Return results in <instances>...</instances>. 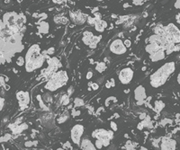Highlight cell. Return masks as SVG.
<instances>
[{
  "mask_svg": "<svg viewBox=\"0 0 180 150\" xmlns=\"http://www.w3.org/2000/svg\"><path fill=\"white\" fill-rule=\"evenodd\" d=\"M9 2H10V0H5V3H7V4H8Z\"/></svg>",
  "mask_w": 180,
  "mask_h": 150,
  "instance_id": "bcb514c9",
  "label": "cell"
},
{
  "mask_svg": "<svg viewBox=\"0 0 180 150\" xmlns=\"http://www.w3.org/2000/svg\"><path fill=\"white\" fill-rule=\"evenodd\" d=\"M81 148H82V150H96V148L93 145V143L88 139H84L81 141Z\"/></svg>",
  "mask_w": 180,
  "mask_h": 150,
  "instance_id": "9a60e30c",
  "label": "cell"
},
{
  "mask_svg": "<svg viewBox=\"0 0 180 150\" xmlns=\"http://www.w3.org/2000/svg\"><path fill=\"white\" fill-rule=\"evenodd\" d=\"M84 133V127L81 124L75 125L71 130V139L76 145H79L81 140V136Z\"/></svg>",
  "mask_w": 180,
  "mask_h": 150,
  "instance_id": "52a82bcc",
  "label": "cell"
},
{
  "mask_svg": "<svg viewBox=\"0 0 180 150\" xmlns=\"http://www.w3.org/2000/svg\"><path fill=\"white\" fill-rule=\"evenodd\" d=\"M69 16H70V20L74 24L81 25H83V24H85L87 21L88 16H86L85 14H81L80 12H71L69 14Z\"/></svg>",
  "mask_w": 180,
  "mask_h": 150,
  "instance_id": "9c48e42d",
  "label": "cell"
},
{
  "mask_svg": "<svg viewBox=\"0 0 180 150\" xmlns=\"http://www.w3.org/2000/svg\"><path fill=\"white\" fill-rule=\"evenodd\" d=\"M80 111H76L75 109H73L72 110V115L73 116H78V115H80Z\"/></svg>",
  "mask_w": 180,
  "mask_h": 150,
  "instance_id": "d590c367",
  "label": "cell"
},
{
  "mask_svg": "<svg viewBox=\"0 0 180 150\" xmlns=\"http://www.w3.org/2000/svg\"><path fill=\"white\" fill-rule=\"evenodd\" d=\"M10 139H11V135H10V134H6L4 137H1V138H0V142L8 141Z\"/></svg>",
  "mask_w": 180,
  "mask_h": 150,
  "instance_id": "f1b7e54d",
  "label": "cell"
},
{
  "mask_svg": "<svg viewBox=\"0 0 180 150\" xmlns=\"http://www.w3.org/2000/svg\"><path fill=\"white\" fill-rule=\"evenodd\" d=\"M36 142H33V141H27L25 143V146L27 147V148H30V147H33L35 145Z\"/></svg>",
  "mask_w": 180,
  "mask_h": 150,
  "instance_id": "836d02e7",
  "label": "cell"
},
{
  "mask_svg": "<svg viewBox=\"0 0 180 150\" xmlns=\"http://www.w3.org/2000/svg\"><path fill=\"white\" fill-rule=\"evenodd\" d=\"M39 31L42 34H47L49 32V24L46 22H41L40 23V26H39Z\"/></svg>",
  "mask_w": 180,
  "mask_h": 150,
  "instance_id": "ffe728a7",
  "label": "cell"
},
{
  "mask_svg": "<svg viewBox=\"0 0 180 150\" xmlns=\"http://www.w3.org/2000/svg\"><path fill=\"white\" fill-rule=\"evenodd\" d=\"M105 87H106V88H111L112 85L111 83H110V81H107V82H106V84H105Z\"/></svg>",
  "mask_w": 180,
  "mask_h": 150,
  "instance_id": "7bdbcfd3",
  "label": "cell"
},
{
  "mask_svg": "<svg viewBox=\"0 0 180 150\" xmlns=\"http://www.w3.org/2000/svg\"><path fill=\"white\" fill-rule=\"evenodd\" d=\"M133 1V4L135 5V6H139V5H141L144 0H132Z\"/></svg>",
  "mask_w": 180,
  "mask_h": 150,
  "instance_id": "f35d334b",
  "label": "cell"
},
{
  "mask_svg": "<svg viewBox=\"0 0 180 150\" xmlns=\"http://www.w3.org/2000/svg\"><path fill=\"white\" fill-rule=\"evenodd\" d=\"M73 91H74V88H73V86H70L69 89H68V95H71L72 93H73Z\"/></svg>",
  "mask_w": 180,
  "mask_h": 150,
  "instance_id": "ab89813d",
  "label": "cell"
},
{
  "mask_svg": "<svg viewBox=\"0 0 180 150\" xmlns=\"http://www.w3.org/2000/svg\"><path fill=\"white\" fill-rule=\"evenodd\" d=\"M117 102V98L116 97H114V96H110V97H108L105 102H104V104H105V106L107 107V106H109L110 105V102Z\"/></svg>",
  "mask_w": 180,
  "mask_h": 150,
  "instance_id": "cb8c5ba5",
  "label": "cell"
},
{
  "mask_svg": "<svg viewBox=\"0 0 180 150\" xmlns=\"http://www.w3.org/2000/svg\"><path fill=\"white\" fill-rule=\"evenodd\" d=\"M123 44L125 45V47H126V48H130V47L132 46V42L127 39V40H125V41L123 42Z\"/></svg>",
  "mask_w": 180,
  "mask_h": 150,
  "instance_id": "d6a6232c",
  "label": "cell"
},
{
  "mask_svg": "<svg viewBox=\"0 0 180 150\" xmlns=\"http://www.w3.org/2000/svg\"><path fill=\"white\" fill-rule=\"evenodd\" d=\"M16 64H17L19 67H22L25 64V58L24 57H18L16 59Z\"/></svg>",
  "mask_w": 180,
  "mask_h": 150,
  "instance_id": "484cf974",
  "label": "cell"
},
{
  "mask_svg": "<svg viewBox=\"0 0 180 150\" xmlns=\"http://www.w3.org/2000/svg\"><path fill=\"white\" fill-rule=\"evenodd\" d=\"M106 69V65L104 62H99L96 64L95 66V70L98 72V73H103L104 71Z\"/></svg>",
  "mask_w": 180,
  "mask_h": 150,
  "instance_id": "44dd1931",
  "label": "cell"
},
{
  "mask_svg": "<svg viewBox=\"0 0 180 150\" xmlns=\"http://www.w3.org/2000/svg\"><path fill=\"white\" fill-rule=\"evenodd\" d=\"M133 70L131 67H124L122 68L119 73V80L122 84H128L133 78Z\"/></svg>",
  "mask_w": 180,
  "mask_h": 150,
  "instance_id": "5b68a950",
  "label": "cell"
},
{
  "mask_svg": "<svg viewBox=\"0 0 180 150\" xmlns=\"http://www.w3.org/2000/svg\"><path fill=\"white\" fill-rule=\"evenodd\" d=\"M68 80H69V76L66 71H63V70L57 71L49 78L48 82L44 87L50 92H54V91H57L60 87H62L68 82Z\"/></svg>",
  "mask_w": 180,
  "mask_h": 150,
  "instance_id": "3957f363",
  "label": "cell"
},
{
  "mask_svg": "<svg viewBox=\"0 0 180 150\" xmlns=\"http://www.w3.org/2000/svg\"><path fill=\"white\" fill-rule=\"evenodd\" d=\"M54 51H55V50H54V48H50L49 50H47L45 52L47 53V55H52L53 53H54Z\"/></svg>",
  "mask_w": 180,
  "mask_h": 150,
  "instance_id": "e575fe53",
  "label": "cell"
},
{
  "mask_svg": "<svg viewBox=\"0 0 180 150\" xmlns=\"http://www.w3.org/2000/svg\"><path fill=\"white\" fill-rule=\"evenodd\" d=\"M68 118H69V115L63 114V115H61V116L60 117V119L58 120V122H59V123H63V122H65V121L68 120Z\"/></svg>",
  "mask_w": 180,
  "mask_h": 150,
  "instance_id": "83f0119b",
  "label": "cell"
},
{
  "mask_svg": "<svg viewBox=\"0 0 180 150\" xmlns=\"http://www.w3.org/2000/svg\"><path fill=\"white\" fill-rule=\"evenodd\" d=\"M64 1H66V0H52V2H54L55 4H62Z\"/></svg>",
  "mask_w": 180,
  "mask_h": 150,
  "instance_id": "60d3db41",
  "label": "cell"
},
{
  "mask_svg": "<svg viewBox=\"0 0 180 150\" xmlns=\"http://www.w3.org/2000/svg\"><path fill=\"white\" fill-rule=\"evenodd\" d=\"M165 57V52L164 50H159L158 52L154 53L153 55H150V59L152 61H159V60H161Z\"/></svg>",
  "mask_w": 180,
  "mask_h": 150,
  "instance_id": "e0dca14e",
  "label": "cell"
},
{
  "mask_svg": "<svg viewBox=\"0 0 180 150\" xmlns=\"http://www.w3.org/2000/svg\"><path fill=\"white\" fill-rule=\"evenodd\" d=\"M177 147V143L172 139L164 138L160 144V149L161 150H175Z\"/></svg>",
  "mask_w": 180,
  "mask_h": 150,
  "instance_id": "8fae6325",
  "label": "cell"
},
{
  "mask_svg": "<svg viewBox=\"0 0 180 150\" xmlns=\"http://www.w3.org/2000/svg\"><path fill=\"white\" fill-rule=\"evenodd\" d=\"M163 50V49L159 48V47H158L157 45H155L153 43H149V44L146 46V51H147L150 55H153L154 53L158 52L159 50Z\"/></svg>",
  "mask_w": 180,
  "mask_h": 150,
  "instance_id": "2e32d148",
  "label": "cell"
},
{
  "mask_svg": "<svg viewBox=\"0 0 180 150\" xmlns=\"http://www.w3.org/2000/svg\"><path fill=\"white\" fill-rule=\"evenodd\" d=\"M89 85L91 86V89H93V90H97L98 87H99V85L95 83H90L89 84Z\"/></svg>",
  "mask_w": 180,
  "mask_h": 150,
  "instance_id": "4dcf8cb0",
  "label": "cell"
},
{
  "mask_svg": "<svg viewBox=\"0 0 180 150\" xmlns=\"http://www.w3.org/2000/svg\"><path fill=\"white\" fill-rule=\"evenodd\" d=\"M176 69L174 62H168L160 67L150 77V83L152 87L158 88L167 82L168 77L171 75Z\"/></svg>",
  "mask_w": 180,
  "mask_h": 150,
  "instance_id": "7a4b0ae2",
  "label": "cell"
},
{
  "mask_svg": "<svg viewBox=\"0 0 180 150\" xmlns=\"http://www.w3.org/2000/svg\"><path fill=\"white\" fill-rule=\"evenodd\" d=\"M16 99L18 100L19 106L22 109L26 108L30 102V94L28 92L19 91L16 93Z\"/></svg>",
  "mask_w": 180,
  "mask_h": 150,
  "instance_id": "ba28073f",
  "label": "cell"
},
{
  "mask_svg": "<svg viewBox=\"0 0 180 150\" xmlns=\"http://www.w3.org/2000/svg\"><path fill=\"white\" fill-rule=\"evenodd\" d=\"M57 150H64V149H62V148H59V149H57Z\"/></svg>",
  "mask_w": 180,
  "mask_h": 150,
  "instance_id": "7dc6e473",
  "label": "cell"
},
{
  "mask_svg": "<svg viewBox=\"0 0 180 150\" xmlns=\"http://www.w3.org/2000/svg\"><path fill=\"white\" fill-rule=\"evenodd\" d=\"M107 22L104 21V20H98L95 22V29L99 32V33H103L104 31L107 28Z\"/></svg>",
  "mask_w": 180,
  "mask_h": 150,
  "instance_id": "5bb4252c",
  "label": "cell"
},
{
  "mask_svg": "<svg viewBox=\"0 0 180 150\" xmlns=\"http://www.w3.org/2000/svg\"><path fill=\"white\" fill-rule=\"evenodd\" d=\"M4 103H5V100H4L2 97H0V111H2V110H3Z\"/></svg>",
  "mask_w": 180,
  "mask_h": 150,
  "instance_id": "74e56055",
  "label": "cell"
},
{
  "mask_svg": "<svg viewBox=\"0 0 180 150\" xmlns=\"http://www.w3.org/2000/svg\"><path fill=\"white\" fill-rule=\"evenodd\" d=\"M145 118H146V114H145V113H142L141 115H140V119H141V120H144Z\"/></svg>",
  "mask_w": 180,
  "mask_h": 150,
  "instance_id": "ee69618b",
  "label": "cell"
},
{
  "mask_svg": "<svg viewBox=\"0 0 180 150\" xmlns=\"http://www.w3.org/2000/svg\"><path fill=\"white\" fill-rule=\"evenodd\" d=\"M92 77H93V73H92L91 71H88V72H87V74H86V78L87 79V80H89V79H91Z\"/></svg>",
  "mask_w": 180,
  "mask_h": 150,
  "instance_id": "8d00e7d4",
  "label": "cell"
},
{
  "mask_svg": "<svg viewBox=\"0 0 180 150\" xmlns=\"http://www.w3.org/2000/svg\"><path fill=\"white\" fill-rule=\"evenodd\" d=\"M43 102H52V97L50 93H47V94H44L43 96Z\"/></svg>",
  "mask_w": 180,
  "mask_h": 150,
  "instance_id": "4316f807",
  "label": "cell"
},
{
  "mask_svg": "<svg viewBox=\"0 0 180 150\" xmlns=\"http://www.w3.org/2000/svg\"><path fill=\"white\" fill-rule=\"evenodd\" d=\"M60 103L62 105H68L69 103V96L68 94H63L60 98Z\"/></svg>",
  "mask_w": 180,
  "mask_h": 150,
  "instance_id": "603a6c76",
  "label": "cell"
},
{
  "mask_svg": "<svg viewBox=\"0 0 180 150\" xmlns=\"http://www.w3.org/2000/svg\"><path fill=\"white\" fill-rule=\"evenodd\" d=\"M28 128V125L26 124V123H21V124H19L17 125L16 128H14L13 130H12V131H13V133L16 134V135H17V134H20L22 131H24L25 130H26Z\"/></svg>",
  "mask_w": 180,
  "mask_h": 150,
  "instance_id": "ac0fdd59",
  "label": "cell"
},
{
  "mask_svg": "<svg viewBox=\"0 0 180 150\" xmlns=\"http://www.w3.org/2000/svg\"><path fill=\"white\" fill-rule=\"evenodd\" d=\"M54 22L56 24H60V25H68L69 19L65 16H55L53 18Z\"/></svg>",
  "mask_w": 180,
  "mask_h": 150,
  "instance_id": "d6986e66",
  "label": "cell"
},
{
  "mask_svg": "<svg viewBox=\"0 0 180 150\" xmlns=\"http://www.w3.org/2000/svg\"><path fill=\"white\" fill-rule=\"evenodd\" d=\"M93 137L96 140H100L103 143V146L106 147L109 145L110 140L113 139V133L110 130H95L93 132Z\"/></svg>",
  "mask_w": 180,
  "mask_h": 150,
  "instance_id": "277c9868",
  "label": "cell"
},
{
  "mask_svg": "<svg viewBox=\"0 0 180 150\" xmlns=\"http://www.w3.org/2000/svg\"><path fill=\"white\" fill-rule=\"evenodd\" d=\"M94 37L95 35L91 32H89V31H86V32H84L83 33V38H82V41L83 42L86 44V45H90L92 42H93V40H94Z\"/></svg>",
  "mask_w": 180,
  "mask_h": 150,
  "instance_id": "4fadbf2b",
  "label": "cell"
},
{
  "mask_svg": "<svg viewBox=\"0 0 180 150\" xmlns=\"http://www.w3.org/2000/svg\"><path fill=\"white\" fill-rule=\"evenodd\" d=\"M110 81V83H111L112 87H114L115 86V82H114V79L113 78H112L111 80H109Z\"/></svg>",
  "mask_w": 180,
  "mask_h": 150,
  "instance_id": "b9f144b4",
  "label": "cell"
},
{
  "mask_svg": "<svg viewBox=\"0 0 180 150\" xmlns=\"http://www.w3.org/2000/svg\"><path fill=\"white\" fill-rule=\"evenodd\" d=\"M134 98L137 102H139V101H145V99L147 98V95H146L145 88L142 85H139L138 87L135 88V90H134Z\"/></svg>",
  "mask_w": 180,
  "mask_h": 150,
  "instance_id": "7c38bea8",
  "label": "cell"
},
{
  "mask_svg": "<svg viewBox=\"0 0 180 150\" xmlns=\"http://www.w3.org/2000/svg\"><path fill=\"white\" fill-rule=\"evenodd\" d=\"M110 126H111L112 130H113V131L117 130V125H116V123H115L114 121H111V123H110Z\"/></svg>",
  "mask_w": 180,
  "mask_h": 150,
  "instance_id": "1f68e13d",
  "label": "cell"
},
{
  "mask_svg": "<svg viewBox=\"0 0 180 150\" xmlns=\"http://www.w3.org/2000/svg\"><path fill=\"white\" fill-rule=\"evenodd\" d=\"M45 58L41 53V48L39 45L35 44L30 47L25 56V69L27 72H33L35 69L42 67Z\"/></svg>",
  "mask_w": 180,
  "mask_h": 150,
  "instance_id": "6da1fadb",
  "label": "cell"
},
{
  "mask_svg": "<svg viewBox=\"0 0 180 150\" xmlns=\"http://www.w3.org/2000/svg\"><path fill=\"white\" fill-rule=\"evenodd\" d=\"M165 106V103L163 102L162 101H156L155 102V111L157 112H159Z\"/></svg>",
  "mask_w": 180,
  "mask_h": 150,
  "instance_id": "7402d4cb",
  "label": "cell"
},
{
  "mask_svg": "<svg viewBox=\"0 0 180 150\" xmlns=\"http://www.w3.org/2000/svg\"><path fill=\"white\" fill-rule=\"evenodd\" d=\"M74 104L76 107H80V106H83L84 105V100L81 99V98H75L74 100Z\"/></svg>",
  "mask_w": 180,
  "mask_h": 150,
  "instance_id": "d4e9b609",
  "label": "cell"
},
{
  "mask_svg": "<svg viewBox=\"0 0 180 150\" xmlns=\"http://www.w3.org/2000/svg\"><path fill=\"white\" fill-rule=\"evenodd\" d=\"M110 50L113 54L116 55H122L126 52L127 48L123 44V42L121 39H116L112 42L110 45Z\"/></svg>",
  "mask_w": 180,
  "mask_h": 150,
  "instance_id": "8992f818",
  "label": "cell"
},
{
  "mask_svg": "<svg viewBox=\"0 0 180 150\" xmlns=\"http://www.w3.org/2000/svg\"><path fill=\"white\" fill-rule=\"evenodd\" d=\"M95 147H96L98 149H100V148H102L104 147L103 143L100 141V140H95Z\"/></svg>",
  "mask_w": 180,
  "mask_h": 150,
  "instance_id": "f546056e",
  "label": "cell"
},
{
  "mask_svg": "<svg viewBox=\"0 0 180 150\" xmlns=\"http://www.w3.org/2000/svg\"><path fill=\"white\" fill-rule=\"evenodd\" d=\"M129 6H130V5H129L128 3H125V4L123 5V7H124V8H126V7H129Z\"/></svg>",
  "mask_w": 180,
  "mask_h": 150,
  "instance_id": "f6af8a7d",
  "label": "cell"
},
{
  "mask_svg": "<svg viewBox=\"0 0 180 150\" xmlns=\"http://www.w3.org/2000/svg\"><path fill=\"white\" fill-rule=\"evenodd\" d=\"M18 17V14L15 13V12H10V13H7L4 15L3 16V23L5 25H7L9 27H14L16 26V19Z\"/></svg>",
  "mask_w": 180,
  "mask_h": 150,
  "instance_id": "30bf717a",
  "label": "cell"
}]
</instances>
